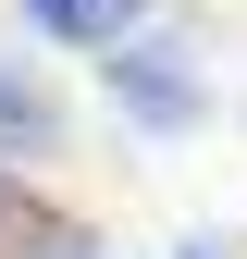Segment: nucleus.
Here are the masks:
<instances>
[{"label":"nucleus","mask_w":247,"mask_h":259,"mask_svg":"<svg viewBox=\"0 0 247 259\" xmlns=\"http://www.w3.org/2000/svg\"><path fill=\"white\" fill-rule=\"evenodd\" d=\"M111 99L148 123V136H185L198 123V87H185V62H161V50H111Z\"/></svg>","instance_id":"f257e3e1"},{"label":"nucleus","mask_w":247,"mask_h":259,"mask_svg":"<svg viewBox=\"0 0 247 259\" xmlns=\"http://www.w3.org/2000/svg\"><path fill=\"white\" fill-rule=\"evenodd\" d=\"M136 13H148V0H25V25H37V37H62V50H124V37H136Z\"/></svg>","instance_id":"f03ea898"},{"label":"nucleus","mask_w":247,"mask_h":259,"mask_svg":"<svg viewBox=\"0 0 247 259\" xmlns=\"http://www.w3.org/2000/svg\"><path fill=\"white\" fill-rule=\"evenodd\" d=\"M0 136H13L25 160H50V148H62V111H50V99H37V87H25V74H13V62H0Z\"/></svg>","instance_id":"7ed1b4c3"},{"label":"nucleus","mask_w":247,"mask_h":259,"mask_svg":"<svg viewBox=\"0 0 247 259\" xmlns=\"http://www.w3.org/2000/svg\"><path fill=\"white\" fill-rule=\"evenodd\" d=\"M50 247V222H37V198H25L13 173H0V259H37Z\"/></svg>","instance_id":"20e7f679"},{"label":"nucleus","mask_w":247,"mask_h":259,"mask_svg":"<svg viewBox=\"0 0 247 259\" xmlns=\"http://www.w3.org/2000/svg\"><path fill=\"white\" fill-rule=\"evenodd\" d=\"M37 259H99V247H87V235H50V247H37Z\"/></svg>","instance_id":"39448f33"},{"label":"nucleus","mask_w":247,"mask_h":259,"mask_svg":"<svg viewBox=\"0 0 247 259\" xmlns=\"http://www.w3.org/2000/svg\"><path fill=\"white\" fill-rule=\"evenodd\" d=\"M173 259H235V247H173Z\"/></svg>","instance_id":"423d86ee"}]
</instances>
